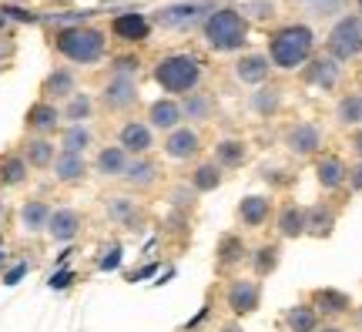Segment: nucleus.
I'll list each match as a JSON object with an SVG mask.
<instances>
[{
  "label": "nucleus",
  "instance_id": "nucleus-1",
  "mask_svg": "<svg viewBox=\"0 0 362 332\" xmlns=\"http://www.w3.org/2000/svg\"><path fill=\"white\" fill-rule=\"evenodd\" d=\"M57 51L78 64H90L104 54V34L94 27H67L57 34Z\"/></svg>",
  "mask_w": 362,
  "mask_h": 332
},
{
  "label": "nucleus",
  "instance_id": "nucleus-2",
  "mask_svg": "<svg viewBox=\"0 0 362 332\" xmlns=\"http://www.w3.org/2000/svg\"><path fill=\"white\" fill-rule=\"evenodd\" d=\"M312 54V30L309 27H282L272 38V61L279 67H298Z\"/></svg>",
  "mask_w": 362,
  "mask_h": 332
},
{
  "label": "nucleus",
  "instance_id": "nucleus-3",
  "mask_svg": "<svg viewBox=\"0 0 362 332\" xmlns=\"http://www.w3.org/2000/svg\"><path fill=\"white\" fill-rule=\"evenodd\" d=\"M198 74H202V67H198V61L188 57V54H171V57H165V61L155 67L158 84L165 91H171V94L192 91L194 84H198Z\"/></svg>",
  "mask_w": 362,
  "mask_h": 332
},
{
  "label": "nucleus",
  "instance_id": "nucleus-4",
  "mask_svg": "<svg viewBox=\"0 0 362 332\" xmlns=\"http://www.w3.org/2000/svg\"><path fill=\"white\" fill-rule=\"evenodd\" d=\"M245 34L248 27L242 21V13L235 11H215L208 17L205 24V38L211 47H218V51H232V47H242L245 44Z\"/></svg>",
  "mask_w": 362,
  "mask_h": 332
},
{
  "label": "nucleus",
  "instance_id": "nucleus-5",
  "mask_svg": "<svg viewBox=\"0 0 362 332\" xmlns=\"http://www.w3.org/2000/svg\"><path fill=\"white\" fill-rule=\"evenodd\" d=\"M329 51L339 61H349L362 51V17H342L329 34Z\"/></svg>",
  "mask_w": 362,
  "mask_h": 332
},
{
  "label": "nucleus",
  "instance_id": "nucleus-6",
  "mask_svg": "<svg viewBox=\"0 0 362 332\" xmlns=\"http://www.w3.org/2000/svg\"><path fill=\"white\" fill-rule=\"evenodd\" d=\"M225 299H228V306H232L235 316H248V312H255L262 302V285L252 279H235L232 285H228Z\"/></svg>",
  "mask_w": 362,
  "mask_h": 332
},
{
  "label": "nucleus",
  "instance_id": "nucleus-7",
  "mask_svg": "<svg viewBox=\"0 0 362 332\" xmlns=\"http://www.w3.org/2000/svg\"><path fill=\"white\" fill-rule=\"evenodd\" d=\"M47 231H51L54 242H71V239L81 231V215L74 208H57V212H51Z\"/></svg>",
  "mask_w": 362,
  "mask_h": 332
},
{
  "label": "nucleus",
  "instance_id": "nucleus-8",
  "mask_svg": "<svg viewBox=\"0 0 362 332\" xmlns=\"http://www.w3.org/2000/svg\"><path fill=\"white\" fill-rule=\"evenodd\" d=\"M198 148H202V141H198V134L188 131V128L171 131L168 141H165V151H168V158H175V161H188V158H194Z\"/></svg>",
  "mask_w": 362,
  "mask_h": 332
},
{
  "label": "nucleus",
  "instance_id": "nucleus-9",
  "mask_svg": "<svg viewBox=\"0 0 362 332\" xmlns=\"http://www.w3.org/2000/svg\"><path fill=\"white\" fill-rule=\"evenodd\" d=\"M104 101H107V108H131V104L138 101V88H134V81L124 74H117L111 84H107V91H104Z\"/></svg>",
  "mask_w": 362,
  "mask_h": 332
},
{
  "label": "nucleus",
  "instance_id": "nucleus-10",
  "mask_svg": "<svg viewBox=\"0 0 362 332\" xmlns=\"http://www.w3.org/2000/svg\"><path fill=\"white\" fill-rule=\"evenodd\" d=\"M128 151L124 148H104L98 154V171H101L104 178H124V171H128Z\"/></svg>",
  "mask_w": 362,
  "mask_h": 332
},
{
  "label": "nucleus",
  "instance_id": "nucleus-11",
  "mask_svg": "<svg viewBox=\"0 0 362 332\" xmlns=\"http://www.w3.org/2000/svg\"><path fill=\"white\" fill-rule=\"evenodd\" d=\"M121 148L131 154H144L148 148H151V131L144 128L141 121H131V125H124L121 128Z\"/></svg>",
  "mask_w": 362,
  "mask_h": 332
},
{
  "label": "nucleus",
  "instance_id": "nucleus-12",
  "mask_svg": "<svg viewBox=\"0 0 362 332\" xmlns=\"http://www.w3.org/2000/svg\"><path fill=\"white\" fill-rule=\"evenodd\" d=\"M319 141H322V134H319L315 125H296V128L288 131V148L296 154H312L319 148Z\"/></svg>",
  "mask_w": 362,
  "mask_h": 332
},
{
  "label": "nucleus",
  "instance_id": "nucleus-13",
  "mask_svg": "<svg viewBox=\"0 0 362 332\" xmlns=\"http://www.w3.org/2000/svg\"><path fill=\"white\" fill-rule=\"evenodd\" d=\"M84 171H88V165H84L81 154L61 151L57 158H54V175H57V181H81L84 178Z\"/></svg>",
  "mask_w": 362,
  "mask_h": 332
},
{
  "label": "nucleus",
  "instance_id": "nucleus-14",
  "mask_svg": "<svg viewBox=\"0 0 362 332\" xmlns=\"http://www.w3.org/2000/svg\"><path fill=\"white\" fill-rule=\"evenodd\" d=\"M312 309H319L325 316H339V312L349 309V295L339 292V289H319L312 295Z\"/></svg>",
  "mask_w": 362,
  "mask_h": 332
},
{
  "label": "nucleus",
  "instance_id": "nucleus-15",
  "mask_svg": "<svg viewBox=\"0 0 362 332\" xmlns=\"http://www.w3.org/2000/svg\"><path fill=\"white\" fill-rule=\"evenodd\" d=\"M315 175H319L322 188H339L342 181L349 178V168L342 165V158H322L319 168H315Z\"/></svg>",
  "mask_w": 362,
  "mask_h": 332
},
{
  "label": "nucleus",
  "instance_id": "nucleus-16",
  "mask_svg": "<svg viewBox=\"0 0 362 332\" xmlns=\"http://www.w3.org/2000/svg\"><path fill=\"white\" fill-rule=\"evenodd\" d=\"M198 13H205V4H178V7H168V11L158 13V21L165 27H185L192 24Z\"/></svg>",
  "mask_w": 362,
  "mask_h": 332
},
{
  "label": "nucleus",
  "instance_id": "nucleus-17",
  "mask_svg": "<svg viewBox=\"0 0 362 332\" xmlns=\"http://www.w3.org/2000/svg\"><path fill=\"white\" fill-rule=\"evenodd\" d=\"M238 215H242V222L245 225H262L265 218H269V198L265 195H248V198H242V205H238Z\"/></svg>",
  "mask_w": 362,
  "mask_h": 332
},
{
  "label": "nucleus",
  "instance_id": "nucleus-18",
  "mask_svg": "<svg viewBox=\"0 0 362 332\" xmlns=\"http://www.w3.org/2000/svg\"><path fill=\"white\" fill-rule=\"evenodd\" d=\"M115 34L124 40H144L148 38V21L141 13H121L115 21Z\"/></svg>",
  "mask_w": 362,
  "mask_h": 332
},
{
  "label": "nucleus",
  "instance_id": "nucleus-19",
  "mask_svg": "<svg viewBox=\"0 0 362 332\" xmlns=\"http://www.w3.org/2000/svg\"><path fill=\"white\" fill-rule=\"evenodd\" d=\"M21 222H24L27 231H44L47 229V222H51V208H47V202H27L24 208H21Z\"/></svg>",
  "mask_w": 362,
  "mask_h": 332
},
{
  "label": "nucleus",
  "instance_id": "nucleus-20",
  "mask_svg": "<svg viewBox=\"0 0 362 332\" xmlns=\"http://www.w3.org/2000/svg\"><path fill=\"white\" fill-rule=\"evenodd\" d=\"M285 322L292 332H315L319 329V312L312 306H292L285 312Z\"/></svg>",
  "mask_w": 362,
  "mask_h": 332
},
{
  "label": "nucleus",
  "instance_id": "nucleus-21",
  "mask_svg": "<svg viewBox=\"0 0 362 332\" xmlns=\"http://www.w3.org/2000/svg\"><path fill=\"white\" fill-rule=\"evenodd\" d=\"M279 231H282L285 239H298V235L305 231V208L285 205L282 215H279Z\"/></svg>",
  "mask_w": 362,
  "mask_h": 332
},
{
  "label": "nucleus",
  "instance_id": "nucleus-22",
  "mask_svg": "<svg viewBox=\"0 0 362 332\" xmlns=\"http://www.w3.org/2000/svg\"><path fill=\"white\" fill-rule=\"evenodd\" d=\"M238 77L245 81V84H262L265 77H269V61L262 57V54H248L238 61Z\"/></svg>",
  "mask_w": 362,
  "mask_h": 332
},
{
  "label": "nucleus",
  "instance_id": "nucleus-23",
  "mask_svg": "<svg viewBox=\"0 0 362 332\" xmlns=\"http://www.w3.org/2000/svg\"><path fill=\"white\" fill-rule=\"evenodd\" d=\"M332 225H336V215H332V208H325V205H315L312 212H305V231H312V235L325 239V235L332 231Z\"/></svg>",
  "mask_w": 362,
  "mask_h": 332
},
{
  "label": "nucleus",
  "instance_id": "nucleus-24",
  "mask_svg": "<svg viewBox=\"0 0 362 332\" xmlns=\"http://www.w3.org/2000/svg\"><path fill=\"white\" fill-rule=\"evenodd\" d=\"M305 81L319 84V88H336V81H339L336 61H312L309 71H305Z\"/></svg>",
  "mask_w": 362,
  "mask_h": 332
},
{
  "label": "nucleus",
  "instance_id": "nucleus-25",
  "mask_svg": "<svg viewBox=\"0 0 362 332\" xmlns=\"http://www.w3.org/2000/svg\"><path fill=\"white\" fill-rule=\"evenodd\" d=\"M181 115H185V111H181L175 101H155L151 104V125H155V128L171 131L181 121Z\"/></svg>",
  "mask_w": 362,
  "mask_h": 332
},
{
  "label": "nucleus",
  "instance_id": "nucleus-26",
  "mask_svg": "<svg viewBox=\"0 0 362 332\" xmlns=\"http://www.w3.org/2000/svg\"><path fill=\"white\" fill-rule=\"evenodd\" d=\"M57 108H54V104H34V108H30V111H27V125H30V128L34 131H54L57 128Z\"/></svg>",
  "mask_w": 362,
  "mask_h": 332
},
{
  "label": "nucleus",
  "instance_id": "nucleus-27",
  "mask_svg": "<svg viewBox=\"0 0 362 332\" xmlns=\"http://www.w3.org/2000/svg\"><path fill=\"white\" fill-rule=\"evenodd\" d=\"M107 215L121 222V225H138L141 222V212L131 198H107Z\"/></svg>",
  "mask_w": 362,
  "mask_h": 332
},
{
  "label": "nucleus",
  "instance_id": "nucleus-28",
  "mask_svg": "<svg viewBox=\"0 0 362 332\" xmlns=\"http://www.w3.org/2000/svg\"><path fill=\"white\" fill-rule=\"evenodd\" d=\"M27 161L34 168H47L54 165V144L47 138H34L27 141Z\"/></svg>",
  "mask_w": 362,
  "mask_h": 332
},
{
  "label": "nucleus",
  "instance_id": "nucleus-29",
  "mask_svg": "<svg viewBox=\"0 0 362 332\" xmlns=\"http://www.w3.org/2000/svg\"><path fill=\"white\" fill-rule=\"evenodd\" d=\"M24 178H27V161L24 158H17V154L0 158V181H4V185H21Z\"/></svg>",
  "mask_w": 362,
  "mask_h": 332
},
{
  "label": "nucleus",
  "instance_id": "nucleus-30",
  "mask_svg": "<svg viewBox=\"0 0 362 332\" xmlns=\"http://www.w3.org/2000/svg\"><path fill=\"white\" fill-rule=\"evenodd\" d=\"M158 178V168L151 165V161H131L128 171H124V181H131V185H151V181Z\"/></svg>",
  "mask_w": 362,
  "mask_h": 332
},
{
  "label": "nucleus",
  "instance_id": "nucleus-31",
  "mask_svg": "<svg viewBox=\"0 0 362 332\" xmlns=\"http://www.w3.org/2000/svg\"><path fill=\"white\" fill-rule=\"evenodd\" d=\"M242 239L238 235H225L221 239V245H218V265L225 268V265H235V262H242Z\"/></svg>",
  "mask_w": 362,
  "mask_h": 332
},
{
  "label": "nucleus",
  "instance_id": "nucleus-32",
  "mask_svg": "<svg viewBox=\"0 0 362 332\" xmlns=\"http://www.w3.org/2000/svg\"><path fill=\"white\" fill-rule=\"evenodd\" d=\"M74 91V77L67 74V71H54L51 77H47V84H44V94L47 98H67Z\"/></svg>",
  "mask_w": 362,
  "mask_h": 332
},
{
  "label": "nucleus",
  "instance_id": "nucleus-33",
  "mask_svg": "<svg viewBox=\"0 0 362 332\" xmlns=\"http://www.w3.org/2000/svg\"><path fill=\"white\" fill-rule=\"evenodd\" d=\"M218 161L225 168H238L245 161V144L242 141H221L218 144Z\"/></svg>",
  "mask_w": 362,
  "mask_h": 332
},
{
  "label": "nucleus",
  "instance_id": "nucleus-34",
  "mask_svg": "<svg viewBox=\"0 0 362 332\" xmlns=\"http://www.w3.org/2000/svg\"><path fill=\"white\" fill-rule=\"evenodd\" d=\"M88 144H90V131L84 128V125H71V128L64 131V151L81 154Z\"/></svg>",
  "mask_w": 362,
  "mask_h": 332
},
{
  "label": "nucleus",
  "instance_id": "nucleus-35",
  "mask_svg": "<svg viewBox=\"0 0 362 332\" xmlns=\"http://www.w3.org/2000/svg\"><path fill=\"white\" fill-rule=\"evenodd\" d=\"M221 185V175H218V165H202L194 168V188L198 192H211Z\"/></svg>",
  "mask_w": 362,
  "mask_h": 332
},
{
  "label": "nucleus",
  "instance_id": "nucleus-36",
  "mask_svg": "<svg viewBox=\"0 0 362 332\" xmlns=\"http://www.w3.org/2000/svg\"><path fill=\"white\" fill-rule=\"evenodd\" d=\"M275 265H279V245H265V248L255 252V272H259V275L275 272Z\"/></svg>",
  "mask_w": 362,
  "mask_h": 332
},
{
  "label": "nucleus",
  "instance_id": "nucleus-37",
  "mask_svg": "<svg viewBox=\"0 0 362 332\" xmlns=\"http://www.w3.org/2000/svg\"><path fill=\"white\" fill-rule=\"evenodd\" d=\"M339 121H346V125H356L362 121V98H346V101L339 104Z\"/></svg>",
  "mask_w": 362,
  "mask_h": 332
},
{
  "label": "nucleus",
  "instance_id": "nucleus-38",
  "mask_svg": "<svg viewBox=\"0 0 362 332\" xmlns=\"http://www.w3.org/2000/svg\"><path fill=\"white\" fill-rule=\"evenodd\" d=\"M71 121H84L90 115V98L88 94H74L71 101H67V111H64Z\"/></svg>",
  "mask_w": 362,
  "mask_h": 332
},
{
  "label": "nucleus",
  "instance_id": "nucleus-39",
  "mask_svg": "<svg viewBox=\"0 0 362 332\" xmlns=\"http://www.w3.org/2000/svg\"><path fill=\"white\" fill-rule=\"evenodd\" d=\"M255 111H262V115H269V111H275V104H279V91H259V94H255Z\"/></svg>",
  "mask_w": 362,
  "mask_h": 332
},
{
  "label": "nucleus",
  "instance_id": "nucleus-40",
  "mask_svg": "<svg viewBox=\"0 0 362 332\" xmlns=\"http://www.w3.org/2000/svg\"><path fill=\"white\" fill-rule=\"evenodd\" d=\"M185 111H188L192 118H198V121H202V118H205L208 111H211V101H208V98H202V94H194L192 101L185 104Z\"/></svg>",
  "mask_w": 362,
  "mask_h": 332
},
{
  "label": "nucleus",
  "instance_id": "nucleus-41",
  "mask_svg": "<svg viewBox=\"0 0 362 332\" xmlns=\"http://www.w3.org/2000/svg\"><path fill=\"white\" fill-rule=\"evenodd\" d=\"M305 4H312L319 13H332V11H339V7H342V0H305Z\"/></svg>",
  "mask_w": 362,
  "mask_h": 332
},
{
  "label": "nucleus",
  "instance_id": "nucleus-42",
  "mask_svg": "<svg viewBox=\"0 0 362 332\" xmlns=\"http://www.w3.org/2000/svg\"><path fill=\"white\" fill-rule=\"evenodd\" d=\"M117 262H121V248H111V252H107V258H101V268L104 272H111V268H117Z\"/></svg>",
  "mask_w": 362,
  "mask_h": 332
},
{
  "label": "nucleus",
  "instance_id": "nucleus-43",
  "mask_svg": "<svg viewBox=\"0 0 362 332\" xmlns=\"http://www.w3.org/2000/svg\"><path fill=\"white\" fill-rule=\"evenodd\" d=\"M71 282H74V272H57L51 279V289H67Z\"/></svg>",
  "mask_w": 362,
  "mask_h": 332
},
{
  "label": "nucleus",
  "instance_id": "nucleus-44",
  "mask_svg": "<svg viewBox=\"0 0 362 332\" xmlns=\"http://www.w3.org/2000/svg\"><path fill=\"white\" fill-rule=\"evenodd\" d=\"M24 275H27V265H24V262H21V265H13L11 272H7V285H17V282L24 279Z\"/></svg>",
  "mask_w": 362,
  "mask_h": 332
},
{
  "label": "nucleus",
  "instance_id": "nucleus-45",
  "mask_svg": "<svg viewBox=\"0 0 362 332\" xmlns=\"http://www.w3.org/2000/svg\"><path fill=\"white\" fill-rule=\"evenodd\" d=\"M349 185L356 188V192H362V165H356V168L349 171Z\"/></svg>",
  "mask_w": 362,
  "mask_h": 332
},
{
  "label": "nucleus",
  "instance_id": "nucleus-46",
  "mask_svg": "<svg viewBox=\"0 0 362 332\" xmlns=\"http://www.w3.org/2000/svg\"><path fill=\"white\" fill-rule=\"evenodd\" d=\"M4 13H11V17H21V21H34V17H30V13L27 11H13V7H7V11Z\"/></svg>",
  "mask_w": 362,
  "mask_h": 332
},
{
  "label": "nucleus",
  "instance_id": "nucleus-47",
  "mask_svg": "<svg viewBox=\"0 0 362 332\" xmlns=\"http://www.w3.org/2000/svg\"><path fill=\"white\" fill-rule=\"evenodd\" d=\"M352 148L362 154V131H356V134H352Z\"/></svg>",
  "mask_w": 362,
  "mask_h": 332
},
{
  "label": "nucleus",
  "instance_id": "nucleus-48",
  "mask_svg": "<svg viewBox=\"0 0 362 332\" xmlns=\"http://www.w3.org/2000/svg\"><path fill=\"white\" fill-rule=\"evenodd\" d=\"M221 332H245V329H242V326H232V322H228V326H221Z\"/></svg>",
  "mask_w": 362,
  "mask_h": 332
},
{
  "label": "nucleus",
  "instance_id": "nucleus-49",
  "mask_svg": "<svg viewBox=\"0 0 362 332\" xmlns=\"http://www.w3.org/2000/svg\"><path fill=\"white\" fill-rule=\"evenodd\" d=\"M322 332H342V329H322Z\"/></svg>",
  "mask_w": 362,
  "mask_h": 332
},
{
  "label": "nucleus",
  "instance_id": "nucleus-50",
  "mask_svg": "<svg viewBox=\"0 0 362 332\" xmlns=\"http://www.w3.org/2000/svg\"><path fill=\"white\" fill-rule=\"evenodd\" d=\"M359 7H362V0H359Z\"/></svg>",
  "mask_w": 362,
  "mask_h": 332
},
{
  "label": "nucleus",
  "instance_id": "nucleus-51",
  "mask_svg": "<svg viewBox=\"0 0 362 332\" xmlns=\"http://www.w3.org/2000/svg\"><path fill=\"white\" fill-rule=\"evenodd\" d=\"M0 256H4V252H0Z\"/></svg>",
  "mask_w": 362,
  "mask_h": 332
},
{
  "label": "nucleus",
  "instance_id": "nucleus-52",
  "mask_svg": "<svg viewBox=\"0 0 362 332\" xmlns=\"http://www.w3.org/2000/svg\"><path fill=\"white\" fill-rule=\"evenodd\" d=\"M0 24H4V21H0Z\"/></svg>",
  "mask_w": 362,
  "mask_h": 332
}]
</instances>
